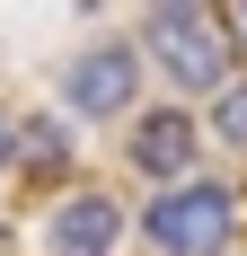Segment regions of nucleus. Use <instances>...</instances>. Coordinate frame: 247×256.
Wrapping results in <instances>:
<instances>
[{
    "instance_id": "1",
    "label": "nucleus",
    "mask_w": 247,
    "mask_h": 256,
    "mask_svg": "<svg viewBox=\"0 0 247 256\" xmlns=\"http://www.w3.org/2000/svg\"><path fill=\"white\" fill-rule=\"evenodd\" d=\"M132 53H150L159 71L176 80V88H212L221 98L230 88V9H203V0H159L142 18V44Z\"/></svg>"
},
{
    "instance_id": "2",
    "label": "nucleus",
    "mask_w": 247,
    "mask_h": 256,
    "mask_svg": "<svg viewBox=\"0 0 247 256\" xmlns=\"http://www.w3.org/2000/svg\"><path fill=\"white\" fill-rule=\"evenodd\" d=\"M142 230H150V248H159V256H221L230 230H238V194L212 186V177L159 186L150 212H142Z\"/></svg>"
},
{
    "instance_id": "3",
    "label": "nucleus",
    "mask_w": 247,
    "mask_h": 256,
    "mask_svg": "<svg viewBox=\"0 0 247 256\" xmlns=\"http://www.w3.org/2000/svg\"><path fill=\"white\" fill-rule=\"evenodd\" d=\"M132 98H142V53H132V36H98L88 53H71V71H62V106L71 115L115 124Z\"/></svg>"
},
{
    "instance_id": "4",
    "label": "nucleus",
    "mask_w": 247,
    "mask_h": 256,
    "mask_svg": "<svg viewBox=\"0 0 247 256\" xmlns=\"http://www.w3.org/2000/svg\"><path fill=\"white\" fill-rule=\"evenodd\" d=\"M194 115L186 106H142L132 124H124V159H132V177H159V186H186L194 177Z\"/></svg>"
},
{
    "instance_id": "5",
    "label": "nucleus",
    "mask_w": 247,
    "mask_h": 256,
    "mask_svg": "<svg viewBox=\"0 0 247 256\" xmlns=\"http://www.w3.org/2000/svg\"><path fill=\"white\" fill-rule=\"evenodd\" d=\"M115 238H124V204L115 194H62L53 221H44L53 256H115Z\"/></svg>"
},
{
    "instance_id": "6",
    "label": "nucleus",
    "mask_w": 247,
    "mask_h": 256,
    "mask_svg": "<svg viewBox=\"0 0 247 256\" xmlns=\"http://www.w3.org/2000/svg\"><path fill=\"white\" fill-rule=\"evenodd\" d=\"M9 132H18L9 168H36V177H62V168H71V142H62V124H44V115H36V124H9Z\"/></svg>"
},
{
    "instance_id": "7",
    "label": "nucleus",
    "mask_w": 247,
    "mask_h": 256,
    "mask_svg": "<svg viewBox=\"0 0 247 256\" xmlns=\"http://www.w3.org/2000/svg\"><path fill=\"white\" fill-rule=\"evenodd\" d=\"M212 132H221L230 150H247V80H230V88H221V106H212Z\"/></svg>"
},
{
    "instance_id": "8",
    "label": "nucleus",
    "mask_w": 247,
    "mask_h": 256,
    "mask_svg": "<svg viewBox=\"0 0 247 256\" xmlns=\"http://www.w3.org/2000/svg\"><path fill=\"white\" fill-rule=\"evenodd\" d=\"M9 150H18V132H9V115H0V168H9Z\"/></svg>"
},
{
    "instance_id": "9",
    "label": "nucleus",
    "mask_w": 247,
    "mask_h": 256,
    "mask_svg": "<svg viewBox=\"0 0 247 256\" xmlns=\"http://www.w3.org/2000/svg\"><path fill=\"white\" fill-rule=\"evenodd\" d=\"M230 44H247V9H238V18H230Z\"/></svg>"
},
{
    "instance_id": "10",
    "label": "nucleus",
    "mask_w": 247,
    "mask_h": 256,
    "mask_svg": "<svg viewBox=\"0 0 247 256\" xmlns=\"http://www.w3.org/2000/svg\"><path fill=\"white\" fill-rule=\"evenodd\" d=\"M0 248H9V230H0Z\"/></svg>"
}]
</instances>
